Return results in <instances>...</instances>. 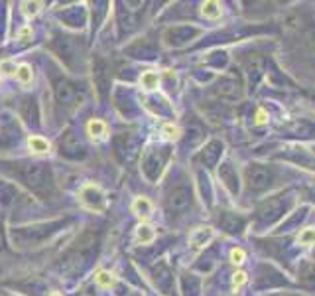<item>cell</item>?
<instances>
[{"label":"cell","mask_w":315,"mask_h":296,"mask_svg":"<svg viewBox=\"0 0 315 296\" xmlns=\"http://www.w3.org/2000/svg\"><path fill=\"white\" fill-rule=\"evenodd\" d=\"M14 176L32 192H36L39 196L49 194V190L53 188V176L51 170L43 164H18V168L14 170Z\"/></svg>","instance_id":"cell-1"},{"label":"cell","mask_w":315,"mask_h":296,"mask_svg":"<svg viewBox=\"0 0 315 296\" xmlns=\"http://www.w3.org/2000/svg\"><path fill=\"white\" fill-rule=\"evenodd\" d=\"M81 202L91 210H105V196L93 184H89L81 190Z\"/></svg>","instance_id":"cell-2"},{"label":"cell","mask_w":315,"mask_h":296,"mask_svg":"<svg viewBox=\"0 0 315 296\" xmlns=\"http://www.w3.org/2000/svg\"><path fill=\"white\" fill-rule=\"evenodd\" d=\"M244 176H246L248 188H254V190L264 188V186L270 182V172L264 168V166H258V164L246 168V174H244Z\"/></svg>","instance_id":"cell-3"},{"label":"cell","mask_w":315,"mask_h":296,"mask_svg":"<svg viewBox=\"0 0 315 296\" xmlns=\"http://www.w3.org/2000/svg\"><path fill=\"white\" fill-rule=\"evenodd\" d=\"M189 202H191L189 192L185 188H175L167 198V208L169 212H183L189 206Z\"/></svg>","instance_id":"cell-4"},{"label":"cell","mask_w":315,"mask_h":296,"mask_svg":"<svg viewBox=\"0 0 315 296\" xmlns=\"http://www.w3.org/2000/svg\"><path fill=\"white\" fill-rule=\"evenodd\" d=\"M55 97H57L59 103L69 105V103L75 101L77 91H75V87H73L71 83H67V81H59V83L55 85Z\"/></svg>","instance_id":"cell-5"},{"label":"cell","mask_w":315,"mask_h":296,"mask_svg":"<svg viewBox=\"0 0 315 296\" xmlns=\"http://www.w3.org/2000/svg\"><path fill=\"white\" fill-rule=\"evenodd\" d=\"M28 144H30V148H32L36 154H43V152L49 150V142H47L45 138H41V136H30Z\"/></svg>","instance_id":"cell-6"},{"label":"cell","mask_w":315,"mask_h":296,"mask_svg":"<svg viewBox=\"0 0 315 296\" xmlns=\"http://www.w3.org/2000/svg\"><path fill=\"white\" fill-rule=\"evenodd\" d=\"M132 210L138 213V215H142V217H150V213H152V204H150L146 198H138V200L134 202Z\"/></svg>","instance_id":"cell-7"},{"label":"cell","mask_w":315,"mask_h":296,"mask_svg":"<svg viewBox=\"0 0 315 296\" xmlns=\"http://www.w3.org/2000/svg\"><path fill=\"white\" fill-rule=\"evenodd\" d=\"M16 77H18V81H20L22 85H28L30 81H32V77H34L32 67H30V65H26V63L18 65V67H16Z\"/></svg>","instance_id":"cell-8"},{"label":"cell","mask_w":315,"mask_h":296,"mask_svg":"<svg viewBox=\"0 0 315 296\" xmlns=\"http://www.w3.org/2000/svg\"><path fill=\"white\" fill-rule=\"evenodd\" d=\"M87 130H89V134L91 136H95V138H101V136H105L107 134V125L103 123V121H91L89 123V127H87Z\"/></svg>","instance_id":"cell-9"},{"label":"cell","mask_w":315,"mask_h":296,"mask_svg":"<svg viewBox=\"0 0 315 296\" xmlns=\"http://www.w3.org/2000/svg\"><path fill=\"white\" fill-rule=\"evenodd\" d=\"M158 81H159V77L156 71H146V73H142V79H140L144 89H154L158 87Z\"/></svg>","instance_id":"cell-10"},{"label":"cell","mask_w":315,"mask_h":296,"mask_svg":"<svg viewBox=\"0 0 315 296\" xmlns=\"http://www.w3.org/2000/svg\"><path fill=\"white\" fill-rule=\"evenodd\" d=\"M154 237H156V233H154L152 227H148V225H140L138 227V239L142 243H150V241H154Z\"/></svg>","instance_id":"cell-11"},{"label":"cell","mask_w":315,"mask_h":296,"mask_svg":"<svg viewBox=\"0 0 315 296\" xmlns=\"http://www.w3.org/2000/svg\"><path fill=\"white\" fill-rule=\"evenodd\" d=\"M203 14L207 18H219L221 16V8H219L217 2H205L203 4Z\"/></svg>","instance_id":"cell-12"},{"label":"cell","mask_w":315,"mask_h":296,"mask_svg":"<svg viewBox=\"0 0 315 296\" xmlns=\"http://www.w3.org/2000/svg\"><path fill=\"white\" fill-rule=\"evenodd\" d=\"M298 241H300L302 245H314V243H315V229H314V227H308V229H304V231L300 233Z\"/></svg>","instance_id":"cell-13"},{"label":"cell","mask_w":315,"mask_h":296,"mask_svg":"<svg viewBox=\"0 0 315 296\" xmlns=\"http://www.w3.org/2000/svg\"><path fill=\"white\" fill-rule=\"evenodd\" d=\"M97 283H99L101 287H111V285L115 283V279H113V275H109V273H99V275H97Z\"/></svg>","instance_id":"cell-14"},{"label":"cell","mask_w":315,"mask_h":296,"mask_svg":"<svg viewBox=\"0 0 315 296\" xmlns=\"http://www.w3.org/2000/svg\"><path fill=\"white\" fill-rule=\"evenodd\" d=\"M179 132H181V130L175 127V125H165V127H163V134H165L167 138H177Z\"/></svg>","instance_id":"cell-15"},{"label":"cell","mask_w":315,"mask_h":296,"mask_svg":"<svg viewBox=\"0 0 315 296\" xmlns=\"http://www.w3.org/2000/svg\"><path fill=\"white\" fill-rule=\"evenodd\" d=\"M244 283H246V275H244V273H235V279H233V287H235V291H238Z\"/></svg>","instance_id":"cell-16"},{"label":"cell","mask_w":315,"mask_h":296,"mask_svg":"<svg viewBox=\"0 0 315 296\" xmlns=\"http://www.w3.org/2000/svg\"><path fill=\"white\" fill-rule=\"evenodd\" d=\"M231 261H233L235 265H240V263L244 261V251H242V249H233V251H231Z\"/></svg>","instance_id":"cell-17"},{"label":"cell","mask_w":315,"mask_h":296,"mask_svg":"<svg viewBox=\"0 0 315 296\" xmlns=\"http://www.w3.org/2000/svg\"><path fill=\"white\" fill-rule=\"evenodd\" d=\"M38 2H34V4H26V12H28V14H36V12H38Z\"/></svg>","instance_id":"cell-18"},{"label":"cell","mask_w":315,"mask_h":296,"mask_svg":"<svg viewBox=\"0 0 315 296\" xmlns=\"http://www.w3.org/2000/svg\"><path fill=\"white\" fill-rule=\"evenodd\" d=\"M256 121H258V123H266V113H264V111H258Z\"/></svg>","instance_id":"cell-19"},{"label":"cell","mask_w":315,"mask_h":296,"mask_svg":"<svg viewBox=\"0 0 315 296\" xmlns=\"http://www.w3.org/2000/svg\"><path fill=\"white\" fill-rule=\"evenodd\" d=\"M51 296H59V295H57V293H53V295H51Z\"/></svg>","instance_id":"cell-20"},{"label":"cell","mask_w":315,"mask_h":296,"mask_svg":"<svg viewBox=\"0 0 315 296\" xmlns=\"http://www.w3.org/2000/svg\"><path fill=\"white\" fill-rule=\"evenodd\" d=\"M0 241H2V233H0Z\"/></svg>","instance_id":"cell-21"}]
</instances>
